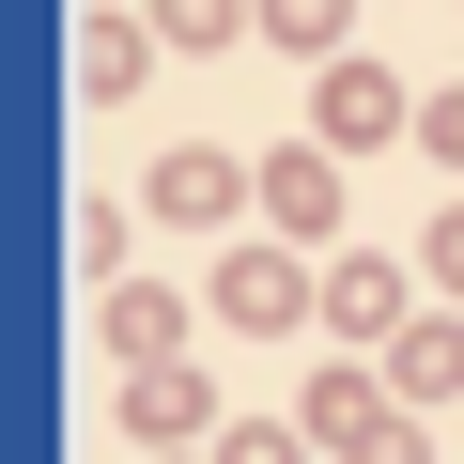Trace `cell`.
<instances>
[{
  "label": "cell",
  "instance_id": "6da1fadb",
  "mask_svg": "<svg viewBox=\"0 0 464 464\" xmlns=\"http://www.w3.org/2000/svg\"><path fill=\"white\" fill-rule=\"evenodd\" d=\"M433 140H449V155H464V109H449V124H433Z\"/></svg>",
  "mask_w": 464,
  "mask_h": 464
}]
</instances>
